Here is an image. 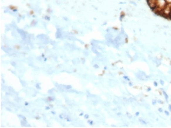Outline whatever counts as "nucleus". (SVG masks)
Masks as SVG:
<instances>
[{
    "mask_svg": "<svg viewBox=\"0 0 171 128\" xmlns=\"http://www.w3.org/2000/svg\"><path fill=\"white\" fill-rule=\"evenodd\" d=\"M130 3L131 4H133V6H137V4H136V3L134 1H130Z\"/></svg>",
    "mask_w": 171,
    "mask_h": 128,
    "instance_id": "1",
    "label": "nucleus"
}]
</instances>
